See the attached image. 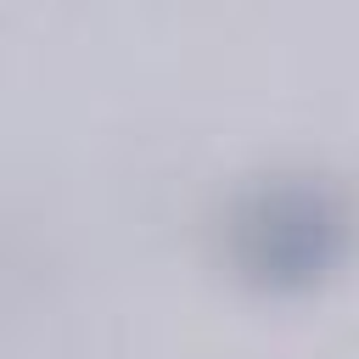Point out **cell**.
<instances>
[{
    "mask_svg": "<svg viewBox=\"0 0 359 359\" xmlns=\"http://www.w3.org/2000/svg\"><path fill=\"white\" fill-rule=\"evenodd\" d=\"M331 224H337V213L309 191L264 196V208L247 219V230L264 236V264H280V269H297V264L320 258V236Z\"/></svg>",
    "mask_w": 359,
    "mask_h": 359,
    "instance_id": "6da1fadb",
    "label": "cell"
}]
</instances>
